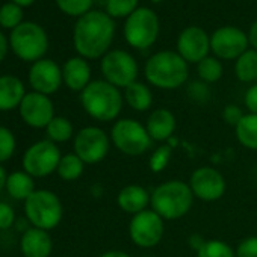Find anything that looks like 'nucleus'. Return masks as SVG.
<instances>
[{"instance_id": "1", "label": "nucleus", "mask_w": 257, "mask_h": 257, "mask_svg": "<svg viewBox=\"0 0 257 257\" xmlns=\"http://www.w3.org/2000/svg\"><path fill=\"white\" fill-rule=\"evenodd\" d=\"M115 32V25L110 17L101 11H89L82 16L73 34L74 49L85 59H97L104 56Z\"/></svg>"}, {"instance_id": "2", "label": "nucleus", "mask_w": 257, "mask_h": 257, "mask_svg": "<svg viewBox=\"0 0 257 257\" xmlns=\"http://www.w3.org/2000/svg\"><path fill=\"white\" fill-rule=\"evenodd\" d=\"M80 103L85 112L95 121H116L122 110V95L119 89L106 80H92L82 92Z\"/></svg>"}, {"instance_id": "3", "label": "nucleus", "mask_w": 257, "mask_h": 257, "mask_svg": "<svg viewBox=\"0 0 257 257\" xmlns=\"http://www.w3.org/2000/svg\"><path fill=\"white\" fill-rule=\"evenodd\" d=\"M194 198L188 183L183 180H167L152 192L150 206L161 218L176 221L191 210Z\"/></svg>"}, {"instance_id": "4", "label": "nucleus", "mask_w": 257, "mask_h": 257, "mask_svg": "<svg viewBox=\"0 0 257 257\" xmlns=\"http://www.w3.org/2000/svg\"><path fill=\"white\" fill-rule=\"evenodd\" d=\"M147 80L161 89H177L188 80V62L176 52H159L146 64Z\"/></svg>"}, {"instance_id": "5", "label": "nucleus", "mask_w": 257, "mask_h": 257, "mask_svg": "<svg viewBox=\"0 0 257 257\" xmlns=\"http://www.w3.org/2000/svg\"><path fill=\"white\" fill-rule=\"evenodd\" d=\"M110 143L125 156H143L152 149L153 140L146 124L134 118H119L110 128Z\"/></svg>"}, {"instance_id": "6", "label": "nucleus", "mask_w": 257, "mask_h": 257, "mask_svg": "<svg viewBox=\"0 0 257 257\" xmlns=\"http://www.w3.org/2000/svg\"><path fill=\"white\" fill-rule=\"evenodd\" d=\"M10 46L17 58L26 62H37L46 55L49 49V38L40 25L23 22L11 32Z\"/></svg>"}, {"instance_id": "7", "label": "nucleus", "mask_w": 257, "mask_h": 257, "mask_svg": "<svg viewBox=\"0 0 257 257\" xmlns=\"http://www.w3.org/2000/svg\"><path fill=\"white\" fill-rule=\"evenodd\" d=\"M25 212L28 221L41 230L55 228L62 219V203L58 195L47 189L35 191L25 201Z\"/></svg>"}, {"instance_id": "8", "label": "nucleus", "mask_w": 257, "mask_h": 257, "mask_svg": "<svg viewBox=\"0 0 257 257\" xmlns=\"http://www.w3.org/2000/svg\"><path fill=\"white\" fill-rule=\"evenodd\" d=\"M159 35L158 16L147 8L137 10L124 25V37L135 49H149Z\"/></svg>"}, {"instance_id": "9", "label": "nucleus", "mask_w": 257, "mask_h": 257, "mask_svg": "<svg viewBox=\"0 0 257 257\" xmlns=\"http://www.w3.org/2000/svg\"><path fill=\"white\" fill-rule=\"evenodd\" d=\"M110 150V138L97 125L83 127L74 137V153L86 165H94L106 159Z\"/></svg>"}, {"instance_id": "10", "label": "nucleus", "mask_w": 257, "mask_h": 257, "mask_svg": "<svg viewBox=\"0 0 257 257\" xmlns=\"http://www.w3.org/2000/svg\"><path fill=\"white\" fill-rule=\"evenodd\" d=\"M153 209H147L132 216L128 222V236L140 248H155L164 237L165 224Z\"/></svg>"}, {"instance_id": "11", "label": "nucleus", "mask_w": 257, "mask_h": 257, "mask_svg": "<svg viewBox=\"0 0 257 257\" xmlns=\"http://www.w3.org/2000/svg\"><path fill=\"white\" fill-rule=\"evenodd\" d=\"M101 73L104 80L116 88H127L137 82L138 64L131 53L124 50L107 52L101 59Z\"/></svg>"}, {"instance_id": "12", "label": "nucleus", "mask_w": 257, "mask_h": 257, "mask_svg": "<svg viewBox=\"0 0 257 257\" xmlns=\"http://www.w3.org/2000/svg\"><path fill=\"white\" fill-rule=\"evenodd\" d=\"M61 152L50 140L38 141L23 156V168L32 177H47L58 170Z\"/></svg>"}, {"instance_id": "13", "label": "nucleus", "mask_w": 257, "mask_h": 257, "mask_svg": "<svg viewBox=\"0 0 257 257\" xmlns=\"http://www.w3.org/2000/svg\"><path fill=\"white\" fill-rule=\"evenodd\" d=\"M195 198L212 203L222 198L227 189V183L224 176L213 167H200L192 171L188 182Z\"/></svg>"}, {"instance_id": "14", "label": "nucleus", "mask_w": 257, "mask_h": 257, "mask_svg": "<svg viewBox=\"0 0 257 257\" xmlns=\"http://www.w3.org/2000/svg\"><path fill=\"white\" fill-rule=\"evenodd\" d=\"M20 115L23 121L35 128H46L55 118V107L49 95L40 92H29L20 104Z\"/></svg>"}, {"instance_id": "15", "label": "nucleus", "mask_w": 257, "mask_h": 257, "mask_svg": "<svg viewBox=\"0 0 257 257\" xmlns=\"http://www.w3.org/2000/svg\"><path fill=\"white\" fill-rule=\"evenodd\" d=\"M248 38L237 28H221L210 38V49L219 59H237L246 52Z\"/></svg>"}, {"instance_id": "16", "label": "nucleus", "mask_w": 257, "mask_h": 257, "mask_svg": "<svg viewBox=\"0 0 257 257\" xmlns=\"http://www.w3.org/2000/svg\"><path fill=\"white\" fill-rule=\"evenodd\" d=\"M29 82L35 92L50 95L56 92L64 82L62 70L52 59H40L34 62L29 70Z\"/></svg>"}, {"instance_id": "17", "label": "nucleus", "mask_w": 257, "mask_h": 257, "mask_svg": "<svg viewBox=\"0 0 257 257\" xmlns=\"http://www.w3.org/2000/svg\"><path fill=\"white\" fill-rule=\"evenodd\" d=\"M177 50L186 62L198 64L204 58H207V53L210 50V40L201 28L192 26L180 34L177 41Z\"/></svg>"}, {"instance_id": "18", "label": "nucleus", "mask_w": 257, "mask_h": 257, "mask_svg": "<svg viewBox=\"0 0 257 257\" xmlns=\"http://www.w3.org/2000/svg\"><path fill=\"white\" fill-rule=\"evenodd\" d=\"M177 127V119L174 116V113L170 109L165 107H159L155 109L146 122V128L150 135V138L153 140V143H165L168 140H171L174 137Z\"/></svg>"}, {"instance_id": "19", "label": "nucleus", "mask_w": 257, "mask_h": 257, "mask_svg": "<svg viewBox=\"0 0 257 257\" xmlns=\"http://www.w3.org/2000/svg\"><path fill=\"white\" fill-rule=\"evenodd\" d=\"M150 198L152 194H149V191L144 186L134 183L119 189L116 195V204L122 212L134 216L140 212L147 210L150 204Z\"/></svg>"}, {"instance_id": "20", "label": "nucleus", "mask_w": 257, "mask_h": 257, "mask_svg": "<svg viewBox=\"0 0 257 257\" xmlns=\"http://www.w3.org/2000/svg\"><path fill=\"white\" fill-rule=\"evenodd\" d=\"M62 80L71 91L82 92L91 83V67L86 59L82 56L68 59L62 67Z\"/></svg>"}, {"instance_id": "21", "label": "nucleus", "mask_w": 257, "mask_h": 257, "mask_svg": "<svg viewBox=\"0 0 257 257\" xmlns=\"http://www.w3.org/2000/svg\"><path fill=\"white\" fill-rule=\"evenodd\" d=\"M20 246L25 257H49L53 249L50 234L37 227L28 228L23 233Z\"/></svg>"}, {"instance_id": "22", "label": "nucleus", "mask_w": 257, "mask_h": 257, "mask_svg": "<svg viewBox=\"0 0 257 257\" xmlns=\"http://www.w3.org/2000/svg\"><path fill=\"white\" fill-rule=\"evenodd\" d=\"M25 85L16 76H0V110H11L22 104L25 98Z\"/></svg>"}, {"instance_id": "23", "label": "nucleus", "mask_w": 257, "mask_h": 257, "mask_svg": "<svg viewBox=\"0 0 257 257\" xmlns=\"http://www.w3.org/2000/svg\"><path fill=\"white\" fill-rule=\"evenodd\" d=\"M124 100L137 112H146L153 104V94L143 82H134L124 88Z\"/></svg>"}, {"instance_id": "24", "label": "nucleus", "mask_w": 257, "mask_h": 257, "mask_svg": "<svg viewBox=\"0 0 257 257\" xmlns=\"http://www.w3.org/2000/svg\"><path fill=\"white\" fill-rule=\"evenodd\" d=\"M8 194L16 200H28L35 192L34 177L26 171H16L8 176L7 180Z\"/></svg>"}, {"instance_id": "25", "label": "nucleus", "mask_w": 257, "mask_h": 257, "mask_svg": "<svg viewBox=\"0 0 257 257\" xmlns=\"http://www.w3.org/2000/svg\"><path fill=\"white\" fill-rule=\"evenodd\" d=\"M234 134L242 147L257 152V113H245L234 127Z\"/></svg>"}, {"instance_id": "26", "label": "nucleus", "mask_w": 257, "mask_h": 257, "mask_svg": "<svg viewBox=\"0 0 257 257\" xmlns=\"http://www.w3.org/2000/svg\"><path fill=\"white\" fill-rule=\"evenodd\" d=\"M236 77L240 82L251 83L257 80V50H246L236 59Z\"/></svg>"}, {"instance_id": "27", "label": "nucleus", "mask_w": 257, "mask_h": 257, "mask_svg": "<svg viewBox=\"0 0 257 257\" xmlns=\"http://www.w3.org/2000/svg\"><path fill=\"white\" fill-rule=\"evenodd\" d=\"M47 137L52 143L58 144V143H67L73 138L74 135V128L73 124L68 118L65 116H55L49 125L46 127Z\"/></svg>"}, {"instance_id": "28", "label": "nucleus", "mask_w": 257, "mask_h": 257, "mask_svg": "<svg viewBox=\"0 0 257 257\" xmlns=\"http://www.w3.org/2000/svg\"><path fill=\"white\" fill-rule=\"evenodd\" d=\"M83 168H85L83 161L76 153H68L61 158L56 173L59 174L62 180L73 182V180H77L83 174Z\"/></svg>"}, {"instance_id": "29", "label": "nucleus", "mask_w": 257, "mask_h": 257, "mask_svg": "<svg viewBox=\"0 0 257 257\" xmlns=\"http://www.w3.org/2000/svg\"><path fill=\"white\" fill-rule=\"evenodd\" d=\"M197 257H236V251L221 239H209L197 251Z\"/></svg>"}, {"instance_id": "30", "label": "nucleus", "mask_w": 257, "mask_h": 257, "mask_svg": "<svg viewBox=\"0 0 257 257\" xmlns=\"http://www.w3.org/2000/svg\"><path fill=\"white\" fill-rule=\"evenodd\" d=\"M197 73L204 83H215L222 76V65L216 58L207 56L201 62H198Z\"/></svg>"}, {"instance_id": "31", "label": "nucleus", "mask_w": 257, "mask_h": 257, "mask_svg": "<svg viewBox=\"0 0 257 257\" xmlns=\"http://www.w3.org/2000/svg\"><path fill=\"white\" fill-rule=\"evenodd\" d=\"M23 23V10L22 7L10 2L0 7V26L5 29H16Z\"/></svg>"}, {"instance_id": "32", "label": "nucleus", "mask_w": 257, "mask_h": 257, "mask_svg": "<svg viewBox=\"0 0 257 257\" xmlns=\"http://www.w3.org/2000/svg\"><path fill=\"white\" fill-rule=\"evenodd\" d=\"M171 158H173V147H170L168 144H162L152 153L149 159V167L153 173H161L170 165Z\"/></svg>"}, {"instance_id": "33", "label": "nucleus", "mask_w": 257, "mask_h": 257, "mask_svg": "<svg viewBox=\"0 0 257 257\" xmlns=\"http://www.w3.org/2000/svg\"><path fill=\"white\" fill-rule=\"evenodd\" d=\"M58 8L71 17H82L89 13L92 0H56Z\"/></svg>"}, {"instance_id": "34", "label": "nucleus", "mask_w": 257, "mask_h": 257, "mask_svg": "<svg viewBox=\"0 0 257 257\" xmlns=\"http://www.w3.org/2000/svg\"><path fill=\"white\" fill-rule=\"evenodd\" d=\"M137 5L138 0H107L106 11L109 17H125L137 11Z\"/></svg>"}, {"instance_id": "35", "label": "nucleus", "mask_w": 257, "mask_h": 257, "mask_svg": "<svg viewBox=\"0 0 257 257\" xmlns=\"http://www.w3.org/2000/svg\"><path fill=\"white\" fill-rule=\"evenodd\" d=\"M16 152V138L10 128L0 125V162L11 159Z\"/></svg>"}, {"instance_id": "36", "label": "nucleus", "mask_w": 257, "mask_h": 257, "mask_svg": "<svg viewBox=\"0 0 257 257\" xmlns=\"http://www.w3.org/2000/svg\"><path fill=\"white\" fill-rule=\"evenodd\" d=\"M236 257H257V236H248L237 243Z\"/></svg>"}, {"instance_id": "37", "label": "nucleus", "mask_w": 257, "mask_h": 257, "mask_svg": "<svg viewBox=\"0 0 257 257\" xmlns=\"http://www.w3.org/2000/svg\"><path fill=\"white\" fill-rule=\"evenodd\" d=\"M243 110L237 106V104H227L222 110V119L225 121V124L236 127L239 124V121L243 118Z\"/></svg>"}, {"instance_id": "38", "label": "nucleus", "mask_w": 257, "mask_h": 257, "mask_svg": "<svg viewBox=\"0 0 257 257\" xmlns=\"http://www.w3.org/2000/svg\"><path fill=\"white\" fill-rule=\"evenodd\" d=\"M14 222H16L14 209L7 203H0V230H7L13 227Z\"/></svg>"}, {"instance_id": "39", "label": "nucleus", "mask_w": 257, "mask_h": 257, "mask_svg": "<svg viewBox=\"0 0 257 257\" xmlns=\"http://www.w3.org/2000/svg\"><path fill=\"white\" fill-rule=\"evenodd\" d=\"M188 92H189L191 98H194L197 101H203V100L209 98V88H207V83H204V82L191 83L188 88Z\"/></svg>"}, {"instance_id": "40", "label": "nucleus", "mask_w": 257, "mask_h": 257, "mask_svg": "<svg viewBox=\"0 0 257 257\" xmlns=\"http://www.w3.org/2000/svg\"><path fill=\"white\" fill-rule=\"evenodd\" d=\"M243 103L249 113H257V83H254L252 86H249L246 89Z\"/></svg>"}, {"instance_id": "41", "label": "nucleus", "mask_w": 257, "mask_h": 257, "mask_svg": "<svg viewBox=\"0 0 257 257\" xmlns=\"http://www.w3.org/2000/svg\"><path fill=\"white\" fill-rule=\"evenodd\" d=\"M204 242H206V239H203L201 234H192V236L189 237V246H191L192 249H195V251H198V249L204 245Z\"/></svg>"}, {"instance_id": "42", "label": "nucleus", "mask_w": 257, "mask_h": 257, "mask_svg": "<svg viewBox=\"0 0 257 257\" xmlns=\"http://www.w3.org/2000/svg\"><path fill=\"white\" fill-rule=\"evenodd\" d=\"M7 53H8V40L2 32H0V62L5 59Z\"/></svg>"}, {"instance_id": "43", "label": "nucleus", "mask_w": 257, "mask_h": 257, "mask_svg": "<svg viewBox=\"0 0 257 257\" xmlns=\"http://www.w3.org/2000/svg\"><path fill=\"white\" fill-rule=\"evenodd\" d=\"M248 41L252 44L254 50H257V20L252 23L251 29H249V37H248Z\"/></svg>"}, {"instance_id": "44", "label": "nucleus", "mask_w": 257, "mask_h": 257, "mask_svg": "<svg viewBox=\"0 0 257 257\" xmlns=\"http://www.w3.org/2000/svg\"><path fill=\"white\" fill-rule=\"evenodd\" d=\"M100 257H131V254H127L125 251H121V249H109L103 252Z\"/></svg>"}, {"instance_id": "45", "label": "nucleus", "mask_w": 257, "mask_h": 257, "mask_svg": "<svg viewBox=\"0 0 257 257\" xmlns=\"http://www.w3.org/2000/svg\"><path fill=\"white\" fill-rule=\"evenodd\" d=\"M7 180H8V176H7L4 167L0 165V191H2L4 188H7Z\"/></svg>"}, {"instance_id": "46", "label": "nucleus", "mask_w": 257, "mask_h": 257, "mask_svg": "<svg viewBox=\"0 0 257 257\" xmlns=\"http://www.w3.org/2000/svg\"><path fill=\"white\" fill-rule=\"evenodd\" d=\"M11 2L19 5V7H22V8H26V7H31L35 2V0H11Z\"/></svg>"}]
</instances>
